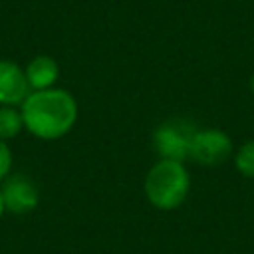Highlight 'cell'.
I'll list each match as a JSON object with an SVG mask.
<instances>
[{"mask_svg": "<svg viewBox=\"0 0 254 254\" xmlns=\"http://www.w3.org/2000/svg\"><path fill=\"white\" fill-rule=\"evenodd\" d=\"M24 131L40 141H58L65 137L77 123V99L64 87L30 91L20 105Z\"/></svg>", "mask_w": 254, "mask_h": 254, "instance_id": "obj_1", "label": "cell"}, {"mask_svg": "<svg viewBox=\"0 0 254 254\" xmlns=\"http://www.w3.org/2000/svg\"><path fill=\"white\" fill-rule=\"evenodd\" d=\"M143 192L149 204L169 212L179 208L190 192V175L183 161L159 159L151 165L143 181Z\"/></svg>", "mask_w": 254, "mask_h": 254, "instance_id": "obj_2", "label": "cell"}, {"mask_svg": "<svg viewBox=\"0 0 254 254\" xmlns=\"http://www.w3.org/2000/svg\"><path fill=\"white\" fill-rule=\"evenodd\" d=\"M234 155V143L230 135L216 127L196 129L190 139L189 159L200 167H218L230 161Z\"/></svg>", "mask_w": 254, "mask_h": 254, "instance_id": "obj_3", "label": "cell"}, {"mask_svg": "<svg viewBox=\"0 0 254 254\" xmlns=\"http://www.w3.org/2000/svg\"><path fill=\"white\" fill-rule=\"evenodd\" d=\"M196 129L183 119H171L153 129L151 141L153 149L159 155V159H173V161H187L190 139Z\"/></svg>", "mask_w": 254, "mask_h": 254, "instance_id": "obj_4", "label": "cell"}, {"mask_svg": "<svg viewBox=\"0 0 254 254\" xmlns=\"http://www.w3.org/2000/svg\"><path fill=\"white\" fill-rule=\"evenodd\" d=\"M4 208L10 214H28L40 204L38 185L24 173H12L0 183Z\"/></svg>", "mask_w": 254, "mask_h": 254, "instance_id": "obj_5", "label": "cell"}, {"mask_svg": "<svg viewBox=\"0 0 254 254\" xmlns=\"http://www.w3.org/2000/svg\"><path fill=\"white\" fill-rule=\"evenodd\" d=\"M30 91L24 67L14 60H0V105L20 107Z\"/></svg>", "mask_w": 254, "mask_h": 254, "instance_id": "obj_6", "label": "cell"}, {"mask_svg": "<svg viewBox=\"0 0 254 254\" xmlns=\"http://www.w3.org/2000/svg\"><path fill=\"white\" fill-rule=\"evenodd\" d=\"M24 73L32 91L50 89V87H56L60 79V65L52 56L42 54V56H34L24 65Z\"/></svg>", "mask_w": 254, "mask_h": 254, "instance_id": "obj_7", "label": "cell"}, {"mask_svg": "<svg viewBox=\"0 0 254 254\" xmlns=\"http://www.w3.org/2000/svg\"><path fill=\"white\" fill-rule=\"evenodd\" d=\"M22 131H24V119L20 107L0 105V139L10 143Z\"/></svg>", "mask_w": 254, "mask_h": 254, "instance_id": "obj_8", "label": "cell"}, {"mask_svg": "<svg viewBox=\"0 0 254 254\" xmlns=\"http://www.w3.org/2000/svg\"><path fill=\"white\" fill-rule=\"evenodd\" d=\"M232 163L242 177L254 179V139H248L238 149H234Z\"/></svg>", "mask_w": 254, "mask_h": 254, "instance_id": "obj_9", "label": "cell"}, {"mask_svg": "<svg viewBox=\"0 0 254 254\" xmlns=\"http://www.w3.org/2000/svg\"><path fill=\"white\" fill-rule=\"evenodd\" d=\"M12 167H14V153L8 141L0 139V183L12 175Z\"/></svg>", "mask_w": 254, "mask_h": 254, "instance_id": "obj_10", "label": "cell"}, {"mask_svg": "<svg viewBox=\"0 0 254 254\" xmlns=\"http://www.w3.org/2000/svg\"><path fill=\"white\" fill-rule=\"evenodd\" d=\"M248 89H250V93L254 95V73H252L250 79H248Z\"/></svg>", "mask_w": 254, "mask_h": 254, "instance_id": "obj_11", "label": "cell"}, {"mask_svg": "<svg viewBox=\"0 0 254 254\" xmlns=\"http://www.w3.org/2000/svg\"><path fill=\"white\" fill-rule=\"evenodd\" d=\"M6 214V208H4V200H2V194H0V220H2V216Z\"/></svg>", "mask_w": 254, "mask_h": 254, "instance_id": "obj_12", "label": "cell"}]
</instances>
